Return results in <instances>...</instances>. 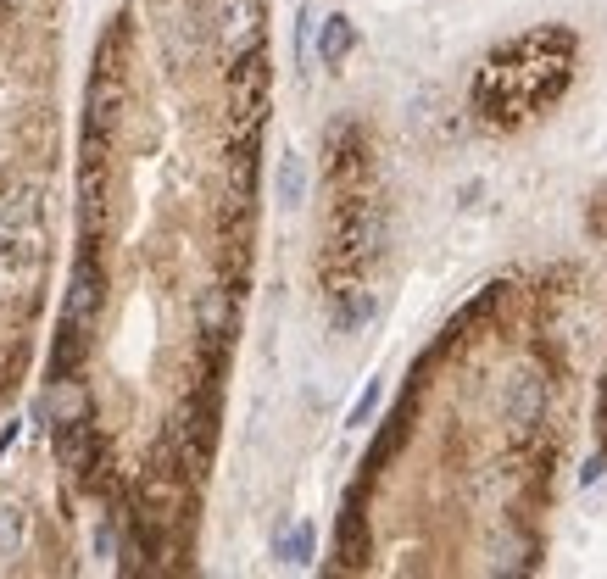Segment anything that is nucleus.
<instances>
[{"label":"nucleus","instance_id":"f257e3e1","mask_svg":"<svg viewBox=\"0 0 607 579\" xmlns=\"http://www.w3.org/2000/svg\"><path fill=\"white\" fill-rule=\"evenodd\" d=\"M95 312H101V273L90 262H78L73 279H67V307H62V340H56V357H51V385L67 379L78 357H84V340L95 329Z\"/></svg>","mask_w":607,"mask_h":579},{"label":"nucleus","instance_id":"f03ea898","mask_svg":"<svg viewBox=\"0 0 607 579\" xmlns=\"http://www.w3.org/2000/svg\"><path fill=\"white\" fill-rule=\"evenodd\" d=\"M502 418H507L513 435H530V429L546 418V379H541V368H518V374L502 385Z\"/></svg>","mask_w":607,"mask_h":579},{"label":"nucleus","instance_id":"7ed1b4c3","mask_svg":"<svg viewBox=\"0 0 607 579\" xmlns=\"http://www.w3.org/2000/svg\"><path fill=\"white\" fill-rule=\"evenodd\" d=\"M218 39L229 56L257 51V0H218Z\"/></svg>","mask_w":607,"mask_h":579},{"label":"nucleus","instance_id":"20e7f679","mask_svg":"<svg viewBox=\"0 0 607 579\" xmlns=\"http://www.w3.org/2000/svg\"><path fill=\"white\" fill-rule=\"evenodd\" d=\"M273 195H279L285 212H296V206L307 201V162H301V151L279 156V168H273Z\"/></svg>","mask_w":607,"mask_h":579},{"label":"nucleus","instance_id":"39448f33","mask_svg":"<svg viewBox=\"0 0 607 579\" xmlns=\"http://www.w3.org/2000/svg\"><path fill=\"white\" fill-rule=\"evenodd\" d=\"M23 546H28V507L0 496V563L23 557Z\"/></svg>","mask_w":607,"mask_h":579},{"label":"nucleus","instance_id":"423d86ee","mask_svg":"<svg viewBox=\"0 0 607 579\" xmlns=\"http://www.w3.org/2000/svg\"><path fill=\"white\" fill-rule=\"evenodd\" d=\"M39 240H45L39 229H6V240H0L6 273H34L39 268Z\"/></svg>","mask_w":607,"mask_h":579},{"label":"nucleus","instance_id":"0eeeda50","mask_svg":"<svg viewBox=\"0 0 607 579\" xmlns=\"http://www.w3.org/2000/svg\"><path fill=\"white\" fill-rule=\"evenodd\" d=\"M351 45H357V28H351V17H340V12H335V17H323V23H318V56H323L329 67L346 62Z\"/></svg>","mask_w":607,"mask_h":579},{"label":"nucleus","instance_id":"6e6552de","mask_svg":"<svg viewBox=\"0 0 607 579\" xmlns=\"http://www.w3.org/2000/svg\"><path fill=\"white\" fill-rule=\"evenodd\" d=\"M312 546H318V529H312V524H290V529H279L273 552H279V563L307 568V563H312Z\"/></svg>","mask_w":607,"mask_h":579},{"label":"nucleus","instance_id":"1a4fd4ad","mask_svg":"<svg viewBox=\"0 0 607 579\" xmlns=\"http://www.w3.org/2000/svg\"><path fill=\"white\" fill-rule=\"evenodd\" d=\"M39 190H12V201L0 206V229H39Z\"/></svg>","mask_w":607,"mask_h":579},{"label":"nucleus","instance_id":"9d476101","mask_svg":"<svg viewBox=\"0 0 607 579\" xmlns=\"http://www.w3.org/2000/svg\"><path fill=\"white\" fill-rule=\"evenodd\" d=\"M374 312H379V307H374V296H368V290H351V301L335 312V329H340V335H351V329H362V323L374 318Z\"/></svg>","mask_w":607,"mask_h":579},{"label":"nucleus","instance_id":"9b49d317","mask_svg":"<svg viewBox=\"0 0 607 579\" xmlns=\"http://www.w3.org/2000/svg\"><path fill=\"white\" fill-rule=\"evenodd\" d=\"M379 396H385V385H379V379H368V385H362V396L351 401V412H346V429H368V418L379 412Z\"/></svg>","mask_w":607,"mask_h":579},{"label":"nucleus","instance_id":"f8f14e48","mask_svg":"<svg viewBox=\"0 0 607 579\" xmlns=\"http://www.w3.org/2000/svg\"><path fill=\"white\" fill-rule=\"evenodd\" d=\"M223 318H229V312H223V290H207V301H201V329H207V335H218Z\"/></svg>","mask_w":607,"mask_h":579},{"label":"nucleus","instance_id":"ddd939ff","mask_svg":"<svg viewBox=\"0 0 607 579\" xmlns=\"http://www.w3.org/2000/svg\"><path fill=\"white\" fill-rule=\"evenodd\" d=\"M17 435H23V424H17V418H12V424L0 429V457H6V451H12V446H17Z\"/></svg>","mask_w":607,"mask_h":579},{"label":"nucleus","instance_id":"4468645a","mask_svg":"<svg viewBox=\"0 0 607 579\" xmlns=\"http://www.w3.org/2000/svg\"><path fill=\"white\" fill-rule=\"evenodd\" d=\"M596 479H602V457H591V463L580 468V485H596Z\"/></svg>","mask_w":607,"mask_h":579}]
</instances>
